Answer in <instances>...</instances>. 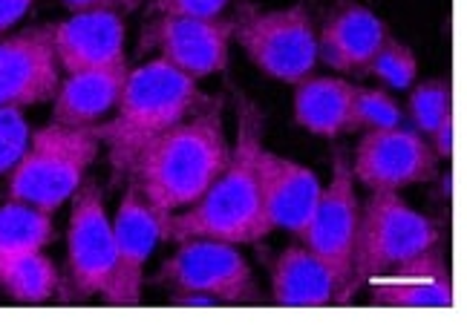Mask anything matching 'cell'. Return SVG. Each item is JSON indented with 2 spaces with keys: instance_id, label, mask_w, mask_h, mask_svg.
Listing matches in <instances>:
<instances>
[{
  "instance_id": "obj_1",
  "label": "cell",
  "mask_w": 467,
  "mask_h": 325,
  "mask_svg": "<svg viewBox=\"0 0 467 325\" xmlns=\"http://www.w3.org/2000/svg\"><path fill=\"white\" fill-rule=\"evenodd\" d=\"M228 156L223 101L205 96L182 121L139 150L128 182L159 216H171L191 208L213 185Z\"/></svg>"
},
{
  "instance_id": "obj_2",
  "label": "cell",
  "mask_w": 467,
  "mask_h": 325,
  "mask_svg": "<svg viewBox=\"0 0 467 325\" xmlns=\"http://www.w3.org/2000/svg\"><path fill=\"white\" fill-rule=\"evenodd\" d=\"M263 147V116L245 96L237 98V138L228 165L213 178V185L182 213L159 216L161 239H220L231 245L260 242L272 233L265 219L257 153Z\"/></svg>"
},
{
  "instance_id": "obj_3",
  "label": "cell",
  "mask_w": 467,
  "mask_h": 325,
  "mask_svg": "<svg viewBox=\"0 0 467 325\" xmlns=\"http://www.w3.org/2000/svg\"><path fill=\"white\" fill-rule=\"evenodd\" d=\"M202 98L205 96L191 76L161 58L130 69L116 116L93 127L99 141L107 144L116 182L130 173L133 158L148 141L182 121Z\"/></svg>"
},
{
  "instance_id": "obj_4",
  "label": "cell",
  "mask_w": 467,
  "mask_h": 325,
  "mask_svg": "<svg viewBox=\"0 0 467 325\" xmlns=\"http://www.w3.org/2000/svg\"><path fill=\"white\" fill-rule=\"evenodd\" d=\"M99 147L93 127H41L29 136L24 156L9 170V198L44 213L58 210L81 188Z\"/></svg>"
},
{
  "instance_id": "obj_5",
  "label": "cell",
  "mask_w": 467,
  "mask_h": 325,
  "mask_svg": "<svg viewBox=\"0 0 467 325\" xmlns=\"http://www.w3.org/2000/svg\"><path fill=\"white\" fill-rule=\"evenodd\" d=\"M433 245H441V230L436 222L412 210L399 193H372L361 208L352 250V274L337 302H349L364 282L381 277L384 270H392L395 265Z\"/></svg>"
},
{
  "instance_id": "obj_6",
  "label": "cell",
  "mask_w": 467,
  "mask_h": 325,
  "mask_svg": "<svg viewBox=\"0 0 467 325\" xmlns=\"http://www.w3.org/2000/svg\"><path fill=\"white\" fill-rule=\"evenodd\" d=\"M234 38L268 78L300 84L317 66V35L306 6H243L234 17Z\"/></svg>"
},
{
  "instance_id": "obj_7",
  "label": "cell",
  "mask_w": 467,
  "mask_h": 325,
  "mask_svg": "<svg viewBox=\"0 0 467 325\" xmlns=\"http://www.w3.org/2000/svg\"><path fill=\"white\" fill-rule=\"evenodd\" d=\"M156 285L208 294L220 305H257L263 300L245 257L220 239L179 242L176 254L159 268Z\"/></svg>"
},
{
  "instance_id": "obj_8",
  "label": "cell",
  "mask_w": 467,
  "mask_h": 325,
  "mask_svg": "<svg viewBox=\"0 0 467 325\" xmlns=\"http://www.w3.org/2000/svg\"><path fill=\"white\" fill-rule=\"evenodd\" d=\"M113 222L104 208V193L96 182H81L67 228L64 300L81 302L89 297H104L113 277Z\"/></svg>"
},
{
  "instance_id": "obj_9",
  "label": "cell",
  "mask_w": 467,
  "mask_h": 325,
  "mask_svg": "<svg viewBox=\"0 0 467 325\" xmlns=\"http://www.w3.org/2000/svg\"><path fill=\"white\" fill-rule=\"evenodd\" d=\"M355 185L369 193H399L412 185L433 182L439 173V156L430 141L410 127L367 130L349 161Z\"/></svg>"
},
{
  "instance_id": "obj_10",
  "label": "cell",
  "mask_w": 467,
  "mask_h": 325,
  "mask_svg": "<svg viewBox=\"0 0 467 325\" xmlns=\"http://www.w3.org/2000/svg\"><path fill=\"white\" fill-rule=\"evenodd\" d=\"M358 219H361V198L349 170V158L335 150L332 153V178L323 185L317 208L312 213L309 228L303 230V245L329 268V274L337 285V297L347 288L352 274V250ZM335 297V300H337Z\"/></svg>"
},
{
  "instance_id": "obj_11",
  "label": "cell",
  "mask_w": 467,
  "mask_h": 325,
  "mask_svg": "<svg viewBox=\"0 0 467 325\" xmlns=\"http://www.w3.org/2000/svg\"><path fill=\"white\" fill-rule=\"evenodd\" d=\"M234 38V21L223 17H182L159 15L141 32L139 52L159 49V58L182 69L185 76L208 78L228 66V44Z\"/></svg>"
},
{
  "instance_id": "obj_12",
  "label": "cell",
  "mask_w": 467,
  "mask_h": 325,
  "mask_svg": "<svg viewBox=\"0 0 467 325\" xmlns=\"http://www.w3.org/2000/svg\"><path fill=\"white\" fill-rule=\"evenodd\" d=\"M161 239L159 213L145 202L133 185L124 190L119 210L113 216V277L107 285L104 300L110 305H139L141 300V279H145V265L153 248Z\"/></svg>"
},
{
  "instance_id": "obj_13",
  "label": "cell",
  "mask_w": 467,
  "mask_h": 325,
  "mask_svg": "<svg viewBox=\"0 0 467 325\" xmlns=\"http://www.w3.org/2000/svg\"><path fill=\"white\" fill-rule=\"evenodd\" d=\"M61 66L49 41V24L32 26L0 41V107H35L52 101Z\"/></svg>"
},
{
  "instance_id": "obj_14",
  "label": "cell",
  "mask_w": 467,
  "mask_h": 325,
  "mask_svg": "<svg viewBox=\"0 0 467 325\" xmlns=\"http://www.w3.org/2000/svg\"><path fill=\"white\" fill-rule=\"evenodd\" d=\"M257 182H260L265 219L272 225V230L275 228L289 230L300 239L317 208V198L323 190L320 178L309 168L297 165V161L260 147Z\"/></svg>"
},
{
  "instance_id": "obj_15",
  "label": "cell",
  "mask_w": 467,
  "mask_h": 325,
  "mask_svg": "<svg viewBox=\"0 0 467 325\" xmlns=\"http://www.w3.org/2000/svg\"><path fill=\"white\" fill-rule=\"evenodd\" d=\"M387 24L361 4L337 6L317 32V61L332 72L369 76V64L387 41Z\"/></svg>"
},
{
  "instance_id": "obj_16",
  "label": "cell",
  "mask_w": 467,
  "mask_h": 325,
  "mask_svg": "<svg viewBox=\"0 0 467 325\" xmlns=\"http://www.w3.org/2000/svg\"><path fill=\"white\" fill-rule=\"evenodd\" d=\"M49 41L67 76L124 61V24L119 12H76L61 24H49Z\"/></svg>"
},
{
  "instance_id": "obj_17",
  "label": "cell",
  "mask_w": 467,
  "mask_h": 325,
  "mask_svg": "<svg viewBox=\"0 0 467 325\" xmlns=\"http://www.w3.org/2000/svg\"><path fill=\"white\" fill-rule=\"evenodd\" d=\"M128 76V58L110 66H96L67 76L58 84L56 98H52V124H58V127H96L107 113L116 110Z\"/></svg>"
},
{
  "instance_id": "obj_18",
  "label": "cell",
  "mask_w": 467,
  "mask_h": 325,
  "mask_svg": "<svg viewBox=\"0 0 467 325\" xmlns=\"http://www.w3.org/2000/svg\"><path fill=\"white\" fill-rule=\"evenodd\" d=\"M295 121L303 130L323 138L358 133L355 86L344 78H303L295 93Z\"/></svg>"
},
{
  "instance_id": "obj_19",
  "label": "cell",
  "mask_w": 467,
  "mask_h": 325,
  "mask_svg": "<svg viewBox=\"0 0 467 325\" xmlns=\"http://www.w3.org/2000/svg\"><path fill=\"white\" fill-rule=\"evenodd\" d=\"M337 297V285L329 274V268L323 265L306 245H292L280 250L272 268V300L275 305H332Z\"/></svg>"
},
{
  "instance_id": "obj_20",
  "label": "cell",
  "mask_w": 467,
  "mask_h": 325,
  "mask_svg": "<svg viewBox=\"0 0 467 325\" xmlns=\"http://www.w3.org/2000/svg\"><path fill=\"white\" fill-rule=\"evenodd\" d=\"M61 288L58 268L41 250L0 257V291L17 302H47Z\"/></svg>"
},
{
  "instance_id": "obj_21",
  "label": "cell",
  "mask_w": 467,
  "mask_h": 325,
  "mask_svg": "<svg viewBox=\"0 0 467 325\" xmlns=\"http://www.w3.org/2000/svg\"><path fill=\"white\" fill-rule=\"evenodd\" d=\"M52 233H56V228H52L49 213L15 202V198L0 205V257L44 250L52 242Z\"/></svg>"
},
{
  "instance_id": "obj_22",
  "label": "cell",
  "mask_w": 467,
  "mask_h": 325,
  "mask_svg": "<svg viewBox=\"0 0 467 325\" xmlns=\"http://www.w3.org/2000/svg\"><path fill=\"white\" fill-rule=\"evenodd\" d=\"M372 282V305L381 309H451L453 288L451 279H369Z\"/></svg>"
},
{
  "instance_id": "obj_23",
  "label": "cell",
  "mask_w": 467,
  "mask_h": 325,
  "mask_svg": "<svg viewBox=\"0 0 467 325\" xmlns=\"http://www.w3.org/2000/svg\"><path fill=\"white\" fill-rule=\"evenodd\" d=\"M416 72H419V61L412 56V49L401 44L399 38L387 35L384 46L369 64V76H379L392 89H407L416 81Z\"/></svg>"
},
{
  "instance_id": "obj_24",
  "label": "cell",
  "mask_w": 467,
  "mask_h": 325,
  "mask_svg": "<svg viewBox=\"0 0 467 325\" xmlns=\"http://www.w3.org/2000/svg\"><path fill=\"white\" fill-rule=\"evenodd\" d=\"M355 121L358 130H387L401 127L404 110L384 89H364L355 86Z\"/></svg>"
},
{
  "instance_id": "obj_25",
  "label": "cell",
  "mask_w": 467,
  "mask_h": 325,
  "mask_svg": "<svg viewBox=\"0 0 467 325\" xmlns=\"http://www.w3.org/2000/svg\"><path fill=\"white\" fill-rule=\"evenodd\" d=\"M453 113L451 107V86L447 81H424L410 93V116L421 133H433L439 121Z\"/></svg>"
},
{
  "instance_id": "obj_26",
  "label": "cell",
  "mask_w": 467,
  "mask_h": 325,
  "mask_svg": "<svg viewBox=\"0 0 467 325\" xmlns=\"http://www.w3.org/2000/svg\"><path fill=\"white\" fill-rule=\"evenodd\" d=\"M29 124L17 107H0V176L9 173L29 144Z\"/></svg>"
},
{
  "instance_id": "obj_27",
  "label": "cell",
  "mask_w": 467,
  "mask_h": 325,
  "mask_svg": "<svg viewBox=\"0 0 467 325\" xmlns=\"http://www.w3.org/2000/svg\"><path fill=\"white\" fill-rule=\"evenodd\" d=\"M392 277H401V279H451L447 277V262H444V254H441L439 245L421 250V254L410 257L401 265H395Z\"/></svg>"
},
{
  "instance_id": "obj_28",
  "label": "cell",
  "mask_w": 467,
  "mask_h": 325,
  "mask_svg": "<svg viewBox=\"0 0 467 325\" xmlns=\"http://www.w3.org/2000/svg\"><path fill=\"white\" fill-rule=\"evenodd\" d=\"M231 0H153L159 15L182 17H220Z\"/></svg>"
},
{
  "instance_id": "obj_29",
  "label": "cell",
  "mask_w": 467,
  "mask_h": 325,
  "mask_svg": "<svg viewBox=\"0 0 467 325\" xmlns=\"http://www.w3.org/2000/svg\"><path fill=\"white\" fill-rule=\"evenodd\" d=\"M141 0H64L73 12H133Z\"/></svg>"
},
{
  "instance_id": "obj_30",
  "label": "cell",
  "mask_w": 467,
  "mask_h": 325,
  "mask_svg": "<svg viewBox=\"0 0 467 325\" xmlns=\"http://www.w3.org/2000/svg\"><path fill=\"white\" fill-rule=\"evenodd\" d=\"M430 147L439 156V161L453 156V113L439 121V127L430 133Z\"/></svg>"
},
{
  "instance_id": "obj_31",
  "label": "cell",
  "mask_w": 467,
  "mask_h": 325,
  "mask_svg": "<svg viewBox=\"0 0 467 325\" xmlns=\"http://www.w3.org/2000/svg\"><path fill=\"white\" fill-rule=\"evenodd\" d=\"M32 4L35 0H0V32H6L9 26L21 21Z\"/></svg>"
}]
</instances>
